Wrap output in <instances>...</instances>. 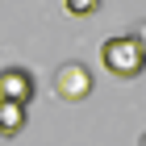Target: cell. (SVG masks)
<instances>
[{
  "instance_id": "obj_1",
  "label": "cell",
  "mask_w": 146,
  "mask_h": 146,
  "mask_svg": "<svg viewBox=\"0 0 146 146\" xmlns=\"http://www.w3.org/2000/svg\"><path fill=\"white\" fill-rule=\"evenodd\" d=\"M100 63L117 79H138L142 67H146V50H142V42L134 34H117V38H109L100 46Z\"/></svg>"
},
{
  "instance_id": "obj_4",
  "label": "cell",
  "mask_w": 146,
  "mask_h": 146,
  "mask_svg": "<svg viewBox=\"0 0 146 146\" xmlns=\"http://www.w3.org/2000/svg\"><path fill=\"white\" fill-rule=\"evenodd\" d=\"M25 129V104L0 100V138H17Z\"/></svg>"
},
{
  "instance_id": "obj_2",
  "label": "cell",
  "mask_w": 146,
  "mask_h": 146,
  "mask_svg": "<svg viewBox=\"0 0 146 146\" xmlns=\"http://www.w3.org/2000/svg\"><path fill=\"white\" fill-rule=\"evenodd\" d=\"M54 92L63 96V100H88L92 92V71L84 67V63H63V67L54 71Z\"/></svg>"
},
{
  "instance_id": "obj_3",
  "label": "cell",
  "mask_w": 146,
  "mask_h": 146,
  "mask_svg": "<svg viewBox=\"0 0 146 146\" xmlns=\"http://www.w3.org/2000/svg\"><path fill=\"white\" fill-rule=\"evenodd\" d=\"M34 92H38V84H34V75H29L25 67H4V71H0V100L29 104Z\"/></svg>"
},
{
  "instance_id": "obj_5",
  "label": "cell",
  "mask_w": 146,
  "mask_h": 146,
  "mask_svg": "<svg viewBox=\"0 0 146 146\" xmlns=\"http://www.w3.org/2000/svg\"><path fill=\"white\" fill-rule=\"evenodd\" d=\"M63 9H67L71 17H92V13L100 9V0H63Z\"/></svg>"
}]
</instances>
